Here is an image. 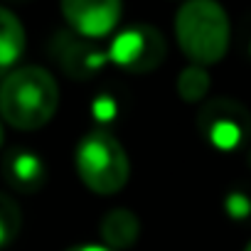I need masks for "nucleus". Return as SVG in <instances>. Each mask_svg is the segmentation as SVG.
<instances>
[{"label":"nucleus","instance_id":"f257e3e1","mask_svg":"<svg viewBox=\"0 0 251 251\" xmlns=\"http://www.w3.org/2000/svg\"><path fill=\"white\" fill-rule=\"evenodd\" d=\"M59 106V84L45 67L13 69L0 81V118L18 131L47 126Z\"/></svg>","mask_w":251,"mask_h":251},{"label":"nucleus","instance_id":"f03ea898","mask_svg":"<svg viewBox=\"0 0 251 251\" xmlns=\"http://www.w3.org/2000/svg\"><path fill=\"white\" fill-rule=\"evenodd\" d=\"M175 37L192 64L209 67L222 62L231 40L226 10L217 0H185L175 15Z\"/></svg>","mask_w":251,"mask_h":251},{"label":"nucleus","instance_id":"7ed1b4c3","mask_svg":"<svg viewBox=\"0 0 251 251\" xmlns=\"http://www.w3.org/2000/svg\"><path fill=\"white\" fill-rule=\"evenodd\" d=\"M74 165L79 180L94 195H116L131 177V160L121 141L108 131H89L74 153Z\"/></svg>","mask_w":251,"mask_h":251},{"label":"nucleus","instance_id":"20e7f679","mask_svg":"<svg viewBox=\"0 0 251 251\" xmlns=\"http://www.w3.org/2000/svg\"><path fill=\"white\" fill-rule=\"evenodd\" d=\"M197 131L217 151H236L251 136V111L234 99H212L197 113Z\"/></svg>","mask_w":251,"mask_h":251},{"label":"nucleus","instance_id":"39448f33","mask_svg":"<svg viewBox=\"0 0 251 251\" xmlns=\"http://www.w3.org/2000/svg\"><path fill=\"white\" fill-rule=\"evenodd\" d=\"M165 54H168V42L163 32L146 23L131 25L123 32H118L108 50V57L113 64L133 74H148L158 69Z\"/></svg>","mask_w":251,"mask_h":251},{"label":"nucleus","instance_id":"423d86ee","mask_svg":"<svg viewBox=\"0 0 251 251\" xmlns=\"http://www.w3.org/2000/svg\"><path fill=\"white\" fill-rule=\"evenodd\" d=\"M121 0H62V15L72 32L99 40L116 30L121 20Z\"/></svg>","mask_w":251,"mask_h":251},{"label":"nucleus","instance_id":"0eeeda50","mask_svg":"<svg viewBox=\"0 0 251 251\" xmlns=\"http://www.w3.org/2000/svg\"><path fill=\"white\" fill-rule=\"evenodd\" d=\"M50 52L59 69L72 79H89L106 64V54L86 42L76 32H57L50 42Z\"/></svg>","mask_w":251,"mask_h":251},{"label":"nucleus","instance_id":"6e6552de","mask_svg":"<svg viewBox=\"0 0 251 251\" xmlns=\"http://www.w3.org/2000/svg\"><path fill=\"white\" fill-rule=\"evenodd\" d=\"M3 177L15 192L35 195L42 190V185L47 180V168L37 153L15 148L3 160Z\"/></svg>","mask_w":251,"mask_h":251},{"label":"nucleus","instance_id":"1a4fd4ad","mask_svg":"<svg viewBox=\"0 0 251 251\" xmlns=\"http://www.w3.org/2000/svg\"><path fill=\"white\" fill-rule=\"evenodd\" d=\"M101 236L108 249H116V251L131 249L141 236V219L136 217V212L126 207L111 209L101 219Z\"/></svg>","mask_w":251,"mask_h":251},{"label":"nucleus","instance_id":"9d476101","mask_svg":"<svg viewBox=\"0 0 251 251\" xmlns=\"http://www.w3.org/2000/svg\"><path fill=\"white\" fill-rule=\"evenodd\" d=\"M27 37L20 18L0 5V69H10L25 52Z\"/></svg>","mask_w":251,"mask_h":251},{"label":"nucleus","instance_id":"9b49d317","mask_svg":"<svg viewBox=\"0 0 251 251\" xmlns=\"http://www.w3.org/2000/svg\"><path fill=\"white\" fill-rule=\"evenodd\" d=\"M209 86H212V79H209L207 69H204V67H197V64H190V67L182 69L180 76H177V94H180V99L187 101V103L202 101V99L207 96Z\"/></svg>","mask_w":251,"mask_h":251},{"label":"nucleus","instance_id":"f8f14e48","mask_svg":"<svg viewBox=\"0 0 251 251\" xmlns=\"http://www.w3.org/2000/svg\"><path fill=\"white\" fill-rule=\"evenodd\" d=\"M20 226H23V214H20L18 202L0 192V249L15 241V236L20 234Z\"/></svg>","mask_w":251,"mask_h":251},{"label":"nucleus","instance_id":"ddd939ff","mask_svg":"<svg viewBox=\"0 0 251 251\" xmlns=\"http://www.w3.org/2000/svg\"><path fill=\"white\" fill-rule=\"evenodd\" d=\"M64 251H113L108 246H99V244H79V246H69Z\"/></svg>","mask_w":251,"mask_h":251},{"label":"nucleus","instance_id":"4468645a","mask_svg":"<svg viewBox=\"0 0 251 251\" xmlns=\"http://www.w3.org/2000/svg\"><path fill=\"white\" fill-rule=\"evenodd\" d=\"M0 146H3V123H0Z\"/></svg>","mask_w":251,"mask_h":251},{"label":"nucleus","instance_id":"2eb2a0df","mask_svg":"<svg viewBox=\"0 0 251 251\" xmlns=\"http://www.w3.org/2000/svg\"><path fill=\"white\" fill-rule=\"evenodd\" d=\"M244 251H251V241H249V244H246V249H244Z\"/></svg>","mask_w":251,"mask_h":251},{"label":"nucleus","instance_id":"dca6fc26","mask_svg":"<svg viewBox=\"0 0 251 251\" xmlns=\"http://www.w3.org/2000/svg\"><path fill=\"white\" fill-rule=\"evenodd\" d=\"M0 72H3V69H0ZM0 81H3V79H0Z\"/></svg>","mask_w":251,"mask_h":251}]
</instances>
